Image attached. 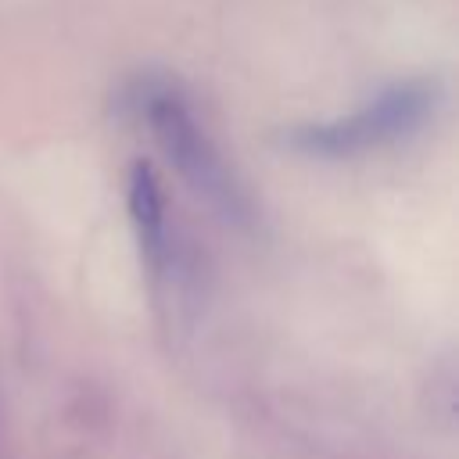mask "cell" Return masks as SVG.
I'll return each mask as SVG.
<instances>
[{"label":"cell","mask_w":459,"mask_h":459,"mask_svg":"<svg viewBox=\"0 0 459 459\" xmlns=\"http://www.w3.org/2000/svg\"><path fill=\"white\" fill-rule=\"evenodd\" d=\"M118 108L147 122L158 151L169 158V165L197 201H204L222 222L237 230L255 226V201L244 179L237 176V169L230 165L208 126L197 118L190 97L176 82L158 75H140L126 86Z\"/></svg>","instance_id":"obj_1"},{"label":"cell","mask_w":459,"mask_h":459,"mask_svg":"<svg viewBox=\"0 0 459 459\" xmlns=\"http://www.w3.org/2000/svg\"><path fill=\"white\" fill-rule=\"evenodd\" d=\"M441 100H445V82L437 75H409L384 86L373 100H366L351 115L290 126L283 133V147H290L301 158H323V161L362 158L416 136L434 118Z\"/></svg>","instance_id":"obj_2"},{"label":"cell","mask_w":459,"mask_h":459,"mask_svg":"<svg viewBox=\"0 0 459 459\" xmlns=\"http://www.w3.org/2000/svg\"><path fill=\"white\" fill-rule=\"evenodd\" d=\"M126 212L136 240L140 265L147 269L154 287H183L186 283V265H183V247L176 240V226L169 219V201L161 176L151 161L136 158L126 172Z\"/></svg>","instance_id":"obj_3"}]
</instances>
